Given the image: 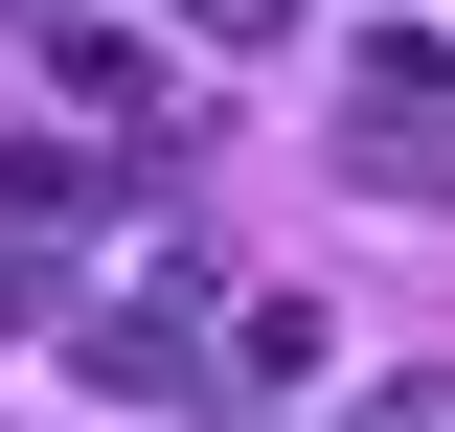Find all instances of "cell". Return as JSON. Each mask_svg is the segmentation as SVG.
Here are the masks:
<instances>
[{
    "label": "cell",
    "mask_w": 455,
    "mask_h": 432,
    "mask_svg": "<svg viewBox=\"0 0 455 432\" xmlns=\"http://www.w3.org/2000/svg\"><path fill=\"white\" fill-rule=\"evenodd\" d=\"M205 387H319V296H228V319H205Z\"/></svg>",
    "instance_id": "4"
},
{
    "label": "cell",
    "mask_w": 455,
    "mask_h": 432,
    "mask_svg": "<svg viewBox=\"0 0 455 432\" xmlns=\"http://www.w3.org/2000/svg\"><path fill=\"white\" fill-rule=\"evenodd\" d=\"M92 205H114L92 137H23V160H0V228H23V251H46V228H92Z\"/></svg>",
    "instance_id": "5"
},
{
    "label": "cell",
    "mask_w": 455,
    "mask_h": 432,
    "mask_svg": "<svg viewBox=\"0 0 455 432\" xmlns=\"http://www.w3.org/2000/svg\"><path fill=\"white\" fill-rule=\"evenodd\" d=\"M341 432H455V364H387V387H341Z\"/></svg>",
    "instance_id": "6"
},
{
    "label": "cell",
    "mask_w": 455,
    "mask_h": 432,
    "mask_svg": "<svg viewBox=\"0 0 455 432\" xmlns=\"http://www.w3.org/2000/svg\"><path fill=\"white\" fill-rule=\"evenodd\" d=\"M319 0H182V46H296Z\"/></svg>",
    "instance_id": "7"
},
{
    "label": "cell",
    "mask_w": 455,
    "mask_h": 432,
    "mask_svg": "<svg viewBox=\"0 0 455 432\" xmlns=\"http://www.w3.org/2000/svg\"><path fill=\"white\" fill-rule=\"evenodd\" d=\"M341 182L364 205H455V46L433 23H387V46L341 68Z\"/></svg>",
    "instance_id": "1"
},
{
    "label": "cell",
    "mask_w": 455,
    "mask_h": 432,
    "mask_svg": "<svg viewBox=\"0 0 455 432\" xmlns=\"http://www.w3.org/2000/svg\"><path fill=\"white\" fill-rule=\"evenodd\" d=\"M68 364H92L114 410H182V387H205V319H182V296H92V319H68Z\"/></svg>",
    "instance_id": "2"
},
{
    "label": "cell",
    "mask_w": 455,
    "mask_h": 432,
    "mask_svg": "<svg viewBox=\"0 0 455 432\" xmlns=\"http://www.w3.org/2000/svg\"><path fill=\"white\" fill-rule=\"evenodd\" d=\"M23 319H46V251H23V228H0V341H23Z\"/></svg>",
    "instance_id": "8"
},
{
    "label": "cell",
    "mask_w": 455,
    "mask_h": 432,
    "mask_svg": "<svg viewBox=\"0 0 455 432\" xmlns=\"http://www.w3.org/2000/svg\"><path fill=\"white\" fill-rule=\"evenodd\" d=\"M46 92L92 114V160H114V137H137V160L182 137V92H160V46H114V23H46Z\"/></svg>",
    "instance_id": "3"
}]
</instances>
